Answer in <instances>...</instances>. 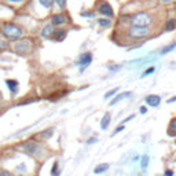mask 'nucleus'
Listing matches in <instances>:
<instances>
[{"instance_id": "ddd939ff", "label": "nucleus", "mask_w": 176, "mask_h": 176, "mask_svg": "<svg viewBox=\"0 0 176 176\" xmlns=\"http://www.w3.org/2000/svg\"><path fill=\"white\" fill-rule=\"evenodd\" d=\"M109 124H110V113H106L105 116H103V118H102L101 128H102V129H106Z\"/></svg>"}, {"instance_id": "a878e982", "label": "nucleus", "mask_w": 176, "mask_h": 176, "mask_svg": "<svg viewBox=\"0 0 176 176\" xmlns=\"http://www.w3.org/2000/svg\"><path fill=\"white\" fill-rule=\"evenodd\" d=\"M153 72H154V66H151L150 69H147L145 72V73H143V76H147V74H150V73H153Z\"/></svg>"}, {"instance_id": "f8f14e48", "label": "nucleus", "mask_w": 176, "mask_h": 176, "mask_svg": "<svg viewBox=\"0 0 176 176\" xmlns=\"http://www.w3.org/2000/svg\"><path fill=\"white\" fill-rule=\"evenodd\" d=\"M52 33H54V25H47L43 29V32H41V36L47 39L50 36H52Z\"/></svg>"}, {"instance_id": "39448f33", "label": "nucleus", "mask_w": 176, "mask_h": 176, "mask_svg": "<svg viewBox=\"0 0 176 176\" xmlns=\"http://www.w3.org/2000/svg\"><path fill=\"white\" fill-rule=\"evenodd\" d=\"M30 40H22V41H19V43L15 44V47H14V50L19 52V54H25L28 51L30 50Z\"/></svg>"}, {"instance_id": "0eeeda50", "label": "nucleus", "mask_w": 176, "mask_h": 176, "mask_svg": "<svg viewBox=\"0 0 176 176\" xmlns=\"http://www.w3.org/2000/svg\"><path fill=\"white\" fill-rule=\"evenodd\" d=\"M91 61H92V55L89 52H85V54H83L81 57L79 58V65H81L83 69H84L85 66H88L91 63Z\"/></svg>"}, {"instance_id": "393cba45", "label": "nucleus", "mask_w": 176, "mask_h": 176, "mask_svg": "<svg viewBox=\"0 0 176 176\" xmlns=\"http://www.w3.org/2000/svg\"><path fill=\"white\" fill-rule=\"evenodd\" d=\"M51 135H52V129H47V131H44V133H43L44 138H50Z\"/></svg>"}, {"instance_id": "cd10ccee", "label": "nucleus", "mask_w": 176, "mask_h": 176, "mask_svg": "<svg viewBox=\"0 0 176 176\" xmlns=\"http://www.w3.org/2000/svg\"><path fill=\"white\" fill-rule=\"evenodd\" d=\"M123 129H124V127L123 125H120V127H117V128H116V129H114V132H113V135H116V133H118L120 131H123Z\"/></svg>"}, {"instance_id": "6ab92c4d", "label": "nucleus", "mask_w": 176, "mask_h": 176, "mask_svg": "<svg viewBox=\"0 0 176 176\" xmlns=\"http://www.w3.org/2000/svg\"><path fill=\"white\" fill-rule=\"evenodd\" d=\"M176 22L173 21V19H171V21H168V24H167V26H165V30H172L173 28H175Z\"/></svg>"}, {"instance_id": "f257e3e1", "label": "nucleus", "mask_w": 176, "mask_h": 176, "mask_svg": "<svg viewBox=\"0 0 176 176\" xmlns=\"http://www.w3.org/2000/svg\"><path fill=\"white\" fill-rule=\"evenodd\" d=\"M22 33H24V30L14 24H4L3 25V35L8 39H18L22 36Z\"/></svg>"}, {"instance_id": "20e7f679", "label": "nucleus", "mask_w": 176, "mask_h": 176, "mask_svg": "<svg viewBox=\"0 0 176 176\" xmlns=\"http://www.w3.org/2000/svg\"><path fill=\"white\" fill-rule=\"evenodd\" d=\"M24 150L28 153V154H30V156H40L41 154V146L39 145V143H35V142H28L24 145Z\"/></svg>"}, {"instance_id": "c9c22d12", "label": "nucleus", "mask_w": 176, "mask_h": 176, "mask_svg": "<svg viewBox=\"0 0 176 176\" xmlns=\"http://www.w3.org/2000/svg\"><path fill=\"white\" fill-rule=\"evenodd\" d=\"M176 101V96H173V98H171L169 99V103H172V102H175Z\"/></svg>"}, {"instance_id": "c756f323", "label": "nucleus", "mask_w": 176, "mask_h": 176, "mask_svg": "<svg viewBox=\"0 0 176 176\" xmlns=\"http://www.w3.org/2000/svg\"><path fill=\"white\" fill-rule=\"evenodd\" d=\"M83 17H94V13H83Z\"/></svg>"}, {"instance_id": "b1692460", "label": "nucleus", "mask_w": 176, "mask_h": 176, "mask_svg": "<svg viewBox=\"0 0 176 176\" xmlns=\"http://www.w3.org/2000/svg\"><path fill=\"white\" fill-rule=\"evenodd\" d=\"M55 1H57V4L61 7V8H63V7L66 6V0H55Z\"/></svg>"}, {"instance_id": "f3484780", "label": "nucleus", "mask_w": 176, "mask_h": 176, "mask_svg": "<svg viewBox=\"0 0 176 176\" xmlns=\"http://www.w3.org/2000/svg\"><path fill=\"white\" fill-rule=\"evenodd\" d=\"M140 164H142V168H143V169H146V168L149 167V156H147V154H145V156L142 157Z\"/></svg>"}, {"instance_id": "e433bc0d", "label": "nucleus", "mask_w": 176, "mask_h": 176, "mask_svg": "<svg viewBox=\"0 0 176 176\" xmlns=\"http://www.w3.org/2000/svg\"><path fill=\"white\" fill-rule=\"evenodd\" d=\"M8 1H14V3H18V1H24V0H8Z\"/></svg>"}, {"instance_id": "4be33fe9", "label": "nucleus", "mask_w": 176, "mask_h": 176, "mask_svg": "<svg viewBox=\"0 0 176 176\" xmlns=\"http://www.w3.org/2000/svg\"><path fill=\"white\" fill-rule=\"evenodd\" d=\"M98 22H99V25L103 26V28H106V26L110 25V21H109V19H99Z\"/></svg>"}, {"instance_id": "f704fd0d", "label": "nucleus", "mask_w": 176, "mask_h": 176, "mask_svg": "<svg viewBox=\"0 0 176 176\" xmlns=\"http://www.w3.org/2000/svg\"><path fill=\"white\" fill-rule=\"evenodd\" d=\"M109 69H110V70H113V72H114V70L120 69V66H117V65H116V66H113V68H109Z\"/></svg>"}, {"instance_id": "9b49d317", "label": "nucleus", "mask_w": 176, "mask_h": 176, "mask_svg": "<svg viewBox=\"0 0 176 176\" xmlns=\"http://www.w3.org/2000/svg\"><path fill=\"white\" fill-rule=\"evenodd\" d=\"M168 135L169 136H176V118H172L168 127Z\"/></svg>"}, {"instance_id": "5701e85b", "label": "nucleus", "mask_w": 176, "mask_h": 176, "mask_svg": "<svg viewBox=\"0 0 176 176\" xmlns=\"http://www.w3.org/2000/svg\"><path fill=\"white\" fill-rule=\"evenodd\" d=\"M59 171H58V162H54V165H52V169H51V176L55 175V173H58Z\"/></svg>"}, {"instance_id": "c85d7f7f", "label": "nucleus", "mask_w": 176, "mask_h": 176, "mask_svg": "<svg viewBox=\"0 0 176 176\" xmlns=\"http://www.w3.org/2000/svg\"><path fill=\"white\" fill-rule=\"evenodd\" d=\"M165 176H173V171H172V169H167V171H165Z\"/></svg>"}, {"instance_id": "4468645a", "label": "nucleus", "mask_w": 176, "mask_h": 176, "mask_svg": "<svg viewBox=\"0 0 176 176\" xmlns=\"http://www.w3.org/2000/svg\"><path fill=\"white\" fill-rule=\"evenodd\" d=\"M52 35H54V37H55L57 41H62L63 39L66 37V32L65 30H57V32H54Z\"/></svg>"}, {"instance_id": "423d86ee", "label": "nucleus", "mask_w": 176, "mask_h": 176, "mask_svg": "<svg viewBox=\"0 0 176 176\" xmlns=\"http://www.w3.org/2000/svg\"><path fill=\"white\" fill-rule=\"evenodd\" d=\"M98 10H99V13L106 17H113V8L106 1H102L101 4H98Z\"/></svg>"}, {"instance_id": "aec40b11", "label": "nucleus", "mask_w": 176, "mask_h": 176, "mask_svg": "<svg viewBox=\"0 0 176 176\" xmlns=\"http://www.w3.org/2000/svg\"><path fill=\"white\" fill-rule=\"evenodd\" d=\"M175 47H176V44H171V45H168V47H164L161 52H162V54H167V52H169V51L173 50Z\"/></svg>"}, {"instance_id": "dca6fc26", "label": "nucleus", "mask_w": 176, "mask_h": 176, "mask_svg": "<svg viewBox=\"0 0 176 176\" xmlns=\"http://www.w3.org/2000/svg\"><path fill=\"white\" fill-rule=\"evenodd\" d=\"M129 95H131V92H124V94H121V95H117V96H116V98H114L113 101L110 102V105H112V106H113V105H116V103H117V102H120V101H121V99H124V98H125V96H129Z\"/></svg>"}, {"instance_id": "7c9ffc66", "label": "nucleus", "mask_w": 176, "mask_h": 176, "mask_svg": "<svg viewBox=\"0 0 176 176\" xmlns=\"http://www.w3.org/2000/svg\"><path fill=\"white\" fill-rule=\"evenodd\" d=\"M95 142H96V139L95 138H91V139H88L87 140V143H89V145H92V143H95Z\"/></svg>"}, {"instance_id": "72a5a7b5", "label": "nucleus", "mask_w": 176, "mask_h": 176, "mask_svg": "<svg viewBox=\"0 0 176 176\" xmlns=\"http://www.w3.org/2000/svg\"><path fill=\"white\" fill-rule=\"evenodd\" d=\"M133 118V114H132V116H129V117H127L125 120H124V123H127V121H129V120H132Z\"/></svg>"}, {"instance_id": "bb28decb", "label": "nucleus", "mask_w": 176, "mask_h": 176, "mask_svg": "<svg viewBox=\"0 0 176 176\" xmlns=\"http://www.w3.org/2000/svg\"><path fill=\"white\" fill-rule=\"evenodd\" d=\"M0 176H14V175L10 173V172H7V171H1V172H0Z\"/></svg>"}, {"instance_id": "473e14b6", "label": "nucleus", "mask_w": 176, "mask_h": 176, "mask_svg": "<svg viewBox=\"0 0 176 176\" xmlns=\"http://www.w3.org/2000/svg\"><path fill=\"white\" fill-rule=\"evenodd\" d=\"M7 45H6V43L4 41H0V48H6Z\"/></svg>"}, {"instance_id": "7ed1b4c3", "label": "nucleus", "mask_w": 176, "mask_h": 176, "mask_svg": "<svg viewBox=\"0 0 176 176\" xmlns=\"http://www.w3.org/2000/svg\"><path fill=\"white\" fill-rule=\"evenodd\" d=\"M150 35V30L147 28H142V26H132L129 29V36L132 39H143L147 37Z\"/></svg>"}, {"instance_id": "2f4dec72", "label": "nucleus", "mask_w": 176, "mask_h": 176, "mask_svg": "<svg viewBox=\"0 0 176 176\" xmlns=\"http://www.w3.org/2000/svg\"><path fill=\"white\" fill-rule=\"evenodd\" d=\"M146 112H147V109H146L145 106H142V107H140V113H142V114H145Z\"/></svg>"}, {"instance_id": "f03ea898", "label": "nucleus", "mask_w": 176, "mask_h": 176, "mask_svg": "<svg viewBox=\"0 0 176 176\" xmlns=\"http://www.w3.org/2000/svg\"><path fill=\"white\" fill-rule=\"evenodd\" d=\"M132 25L133 26H142V28H147L151 24V17L147 13H138L135 14L131 18Z\"/></svg>"}, {"instance_id": "2eb2a0df", "label": "nucleus", "mask_w": 176, "mask_h": 176, "mask_svg": "<svg viewBox=\"0 0 176 176\" xmlns=\"http://www.w3.org/2000/svg\"><path fill=\"white\" fill-rule=\"evenodd\" d=\"M109 169V164H102V165H98L96 168L94 169L95 173H103V172H106Z\"/></svg>"}, {"instance_id": "412c9836", "label": "nucleus", "mask_w": 176, "mask_h": 176, "mask_svg": "<svg viewBox=\"0 0 176 176\" xmlns=\"http://www.w3.org/2000/svg\"><path fill=\"white\" fill-rule=\"evenodd\" d=\"M118 91V88H114V89H112V91H107L106 94H105V99H107V98H110V96H113L116 92Z\"/></svg>"}, {"instance_id": "1a4fd4ad", "label": "nucleus", "mask_w": 176, "mask_h": 176, "mask_svg": "<svg viewBox=\"0 0 176 176\" xmlns=\"http://www.w3.org/2000/svg\"><path fill=\"white\" fill-rule=\"evenodd\" d=\"M65 22H66V17L63 14H57V15L52 17V24L51 25H62Z\"/></svg>"}, {"instance_id": "a211bd4d", "label": "nucleus", "mask_w": 176, "mask_h": 176, "mask_svg": "<svg viewBox=\"0 0 176 176\" xmlns=\"http://www.w3.org/2000/svg\"><path fill=\"white\" fill-rule=\"evenodd\" d=\"M40 1V4L43 7H45V8H50L51 6H52V3H54V0H39Z\"/></svg>"}, {"instance_id": "6e6552de", "label": "nucleus", "mask_w": 176, "mask_h": 176, "mask_svg": "<svg viewBox=\"0 0 176 176\" xmlns=\"http://www.w3.org/2000/svg\"><path fill=\"white\" fill-rule=\"evenodd\" d=\"M160 96L158 95H149L147 98H146V102H147V105H150V106L153 107H156L160 105Z\"/></svg>"}, {"instance_id": "9d476101", "label": "nucleus", "mask_w": 176, "mask_h": 176, "mask_svg": "<svg viewBox=\"0 0 176 176\" xmlns=\"http://www.w3.org/2000/svg\"><path fill=\"white\" fill-rule=\"evenodd\" d=\"M6 84H7V87H8V89L13 94H15L18 91V83L15 81V80H6Z\"/></svg>"}, {"instance_id": "4c0bfd02", "label": "nucleus", "mask_w": 176, "mask_h": 176, "mask_svg": "<svg viewBox=\"0 0 176 176\" xmlns=\"http://www.w3.org/2000/svg\"><path fill=\"white\" fill-rule=\"evenodd\" d=\"M161 1H164V3H168V1H172V0H161Z\"/></svg>"}]
</instances>
